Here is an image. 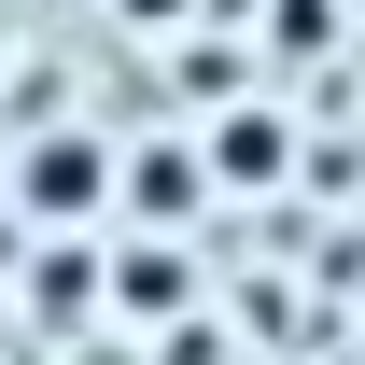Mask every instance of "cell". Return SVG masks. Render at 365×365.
Wrapping results in <instances>:
<instances>
[{
	"label": "cell",
	"instance_id": "3",
	"mask_svg": "<svg viewBox=\"0 0 365 365\" xmlns=\"http://www.w3.org/2000/svg\"><path fill=\"white\" fill-rule=\"evenodd\" d=\"M197 155H113V211H197Z\"/></svg>",
	"mask_w": 365,
	"mask_h": 365
},
{
	"label": "cell",
	"instance_id": "2",
	"mask_svg": "<svg viewBox=\"0 0 365 365\" xmlns=\"http://www.w3.org/2000/svg\"><path fill=\"white\" fill-rule=\"evenodd\" d=\"M197 182H253V197L281 182V113H267V98L211 113V155H197Z\"/></svg>",
	"mask_w": 365,
	"mask_h": 365
},
{
	"label": "cell",
	"instance_id": "1",
	"mask_svg": "<svg viewBox=\"0 0 365 365\" xmlns=\"http://www.w3.org/2000/svg\"><path fill=\"white\" fill-rule=\"evenodd\" d=\"M14 211H29V225H98V211H113V140L43 127L29 155H14Z\"/></svg>",
	"mask_w": 365,
	"mask_h": 365
},
{
	"label": "cell",
	"instance_id": "5",
	"mask_svg": "<svg viewBox=\"0 0 365 365\" xmlns=\"http://www.w3.org/2000/svg\"><path fill=\"white\" fill-rule=\"evenodd\" d=\"M267 43H281V56H337V0H281Z\"/></svg>",
	"mask_w": 365,
	"mask_h": 365
},
{
	"label": "cell",
	"instance_id": "4",
	"mask_svg": "<svg viewBox=\"0 0 365 365\" xmlns=\"http://www.w3.org/2000/svg\"><path fill=\"white\" fill-rule=\"evenodd\" d=\"M113 295H127V309H182V253H113Z\"/></svg>",
	"mask_w": 365,
	"mask_h": 365
},
{
	"label": "cell",
	"instance_id": "6",
	"mask_svg": "<svg viewBox=\"0 0 365 365\" xmlns=\"http://www.w3.org/2000/svg\"><path fill=\"white\" fill-rule=\"evenodd\" d=\"M182 14H197V0H127V29H182Z\"/></svg>",
	"mask_w": 365,
	"mask_h": 365
}]
</instances>
